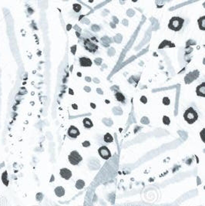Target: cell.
I'll use <instances>...</instances> for the list:
<instances>
[{
  "mask_svg": "<svg viewBox=\"0 0 205 206\" xmlns=\"http://www.w3.org/2000/svg\"><path fill=\"white\" fill-rule=\"evenodd\" d=\"M54 192H55V195L57 197L61 198L65 195V189H64V188H62V186H58V187H56L55 188Z\"/></svg>",
  "mask_w": 205,
  "mask_h": 206,
  "instance_id": "obj_11",
  "label": "cell"
},
{
  "mask_svg": "<svg viewBox=\"0 0 205 206\" xmlns=\"http://www.w3.org/2000/svg\"><path fill=\"white\" fill-rule=\"evenodd\" d=\"M170 99L168 98V97H166V96H165V97H164L163 98V104H164V105H169L170 104Z\"/></svg>",
  "mask_w": 205,
  "mask_h": 206,
  "instance_id": "obj_21",
  "label": "cell"
},
{
  "mask_svg": "<svg viewBox=\"0 0 205 206\" xmlns=\"http://www.w3.org/2000/svg\"><path fill=\"white\" fill-rule=\"evenodd\" d=\"M60 175L62 178L66 179V180H69L72 177V171L67 168H62V169H60Z\"/></svg>",
  "mask_w": 205,
  "mask_h": 206,
  "instance_id": "obj_9",
  "label": "cell"
},
{
  "mask_svg": "<svg viewBox=\"0 0 205 206\" xmlns=\"http://www.w3.org/2000/svg\"><path fill=\"white\" fill-rule=\"evenodd\" d=\"M73 9L76 12H78L81 10V5L80 4H74L73 5Z\"/></svg>",
  "mask_w": 205,
  "mask_h": 206,
  "instance_id": "obj_20",
  "label": "cell"
},
{
  "mask_svg": "<svg viewBox=\"0 0 205 206\" xmlns=\"http://www.w3.org/2000/svg\"><path fill=\"white\" fill-rule=\"evenodd\" d=\"M84 186H85V182H83L82 180H78V181L76 182V187L77 189H82Z\"/></svg>",
  "mask_w": 205,
  "mask_h": 206,
  "instance_id": "obj_17",
  "label": "cell"
},
{
  "mask_svg": "<svg viewBox=\"0 0 205 206\" xmlns=\"http://www.w3.org/2000/svg\"><path fill=\"white\" fill-rule=\"evenodd\" d=\"M184 118L189 124H194L198 119V114L193 107H189L184 114Z\"/></svg>",
  "mask_w": 205,
  "mask_h": 206,
  "instance_id": "obj_2",
  "label": "cell"
},
{
  "mask_svg": "<svg viewBox=\"0 0 205 206\" xmlns=\"http://www.w3.org/2000/svg\"><path fill=\"white\" fill-rule=\"evenodd\" d=\"M82 123H83V125H84V127L86 128H91L93 126V124L92 120L90 119H89V118H84V119H83Z\"/></svg>",
  "mask_w": 205,
  "mask_h": 206,
  "instance_id": "obj_14",
  "label": "cell"
},
{
  "mask_svg": "<svg viewBox=\"0 0 205 206\" xmlns=\"http://www.w3.org/2000/svg\"><path fill=\"white\" fill-rule=\"evenodd\" d=\"M200 136H201L202 141L204 143H205V128H204V129L200 132Z\"/></svg>",
  "mask_w": 205,
  "mask_h": 206,
  "instance_id": "obj_19",
  "label": "cell"
},
{
  "mask_svg": "<svg viewBox=\"0 0 205 206\" xmlns=\"http://www.w3.org/2000/svg\"><path fill=\"white\" fill-rule=\"evenodd\" d=\"M103 140H104L105 142H106V143H112L113 141V136H112V135H111L110 133H106V134L104 135Z\"/></svg>",
  "mask_w": 205,
  "mask_h": 206,
  "instance_id": "obj_16",
  "label": "cell"
},
{
  "mask_svg": "<svg viewBox=\"0 0 205 206\" xmlns=\"http://www.w3.org/2000/svg\"><path fill=\"white\" fill-rule=\"evenodd\" d=\"M69 163L73 165H77L80 162L82 161V158L80 154V153L76 151H73L71 153L69 154V155L68 157Z\"/></svg>",
  "mask_w": 205,
  "mask_h": 206,
  "instance_id": "obj_3",
  "label": "cell"
},
{
  "mask_svg": "<svg viewBox=\"0 0 205 206\" xmlns=\"http://www.w3.org/2000/svg\"><path fill=\"white\" fill-rule=\"evenodd\" d=\"M68 135L70 137H72V138H76V137H77L80 132L79 131V129L77 127H76L75 126H70L69 128L68 129Z\"/></svg>",
  "mask_w": 205,
  "mask_h": 206,
  "instance_id": "obj_7",
  "label": "cell"
},
{
  "mask_svg": "<svg viewBox=\"0 0 205 206\" xmlns=\"http://www.w3.org/2000/svg\"><path fill=\"white\" fill-rule=\"evenodd\" d=\"M80 64L81 67H91L92 66V60L86 57H81L80 58Z\"/></svg>",
  "mask_w": 205,
  "mask_h": 206,
  "instance_id": "obj_10",
  "label": "cell"
},
{
  "mask_svg": "<svg viewBox=\"0 0 205 206\" xmlns=\"http://www.w3.org/2000/svg\"><path fill=\"white\" fill-rule=\"evenodd\" d=\"M115 97H116V99L119 102H121V103H124L125 102V96H124V95L122 93L117 92L116 93H115Z\"/></svg>",
  "mask_w": 205,
  "mask_h": 206,
  "instance_id": "obj_15",
  "label": "cell"
},
{
  "mask_svg": "<svg viewBox=\"0 0 205 206\" xmlns=\"http://www.w3.org/2000/svg\"><path fill=\"white\" fill-rule=\"evenodd\" d=\"M200 75V72L198 71L197 69L193 70L192 72H190L188 74H187L184 77V81L187 84H189V83H192L193 81H194L196 79H197V77Z\"/></svg>",
  "mask_w": 205,
  "mask_h": 206,
  "instance_id": "obj_4",
  "label": "cell"
},
{
  "mask_svg": "<svg viewBox=\"0 0 205 206\" xmlns=\"http://www.w3.org/2000/svg\"><path fill=\"white\" fill-rule=\"evenodd\" d=\"M196 93L198 96L205 97V82L201 83L199 86L196 88Z\"/></svg>",
  "mask_w": 205,
  "mask_h": 206,
  "instance_id": "obj_8",
  "label": "cell"
},
{
  "mask_svg": "<svg viewBox=\"0 0 205 206\" xmlns=\"http://www.w3.org/2000/svg\"><path fill=\"white\" fill-rule=\"evenodd\" d=\"M204 65H205V59L204 60Z\"/></svg>",
  "mask_w": 205,
  "mask_h": 206,
  "instance_id": "obj_24",
  "label": "cell"
},
{
  "mask_svg": "<svg viewBox=\"0 0 205 206\" xmlns=\"http://www.w3.org/2000/svg\"><path fill=\"white\" fill-rule=\"evenodd\" d=\"M98 153L100 154V156L104 160H108L111 157V152L106 146L100 147L98 150Z\"/></svg>",
  "mask_w": 205,
  "mask_h": 206,
  "instance_id": "obj_6",
  "label": "cell"
},
{
  "mask_svg": "<svg viewBox=\"0 0 205 206\" xmlns=\"http://www.w3.org/2000/svg\"><path fill=\"white\" fill-rule=\"evenodd\" d=\"M184 23V19L183 18L174 16L170 19V22L168 23V28L174 31H179L181 30L183 27V25Z\"/></svg>",
  "mask_w": 205,
  "mask_h": 206,
  "instance_id": "obj_1",
  "label": "cell"
},
{
  "mask_svg": "<svg viewBox=\"0 0 205 206\" xmlns=\"http://www.w3.org/2000/svg\"><path fill=\"white\" fill-rule=\"evenodd\" d=\"M169 46V47H175V45L174 43H172L171 42L168 41V40H164L163 43H161L160 45V46L158 47L159 49H161V48H164L165 46Z\"/></svg>",
  "mask_w": 205,
  "mask_h": 206,
  "instance_id": "obj_13",
  "label": "cell"
},
{
  "mask_svg": "<svg viewBox=\"0 0 205 206\" xmlns=\"http://www.w3.org/2000/svg\"><path fill=\"white\" fill-rule=\"evenodd\" d=\"M163 123H164L165 125H169L170 123V118H169L168 117H166V116H164V117H163Z\"/></svg>",
  "mask_w": 205,
  "mask_h": 206,
  "instance_id": "obj_18",
  "label": "cell"
},
{
  "mask_svg": "<svg viewBox=\"0 0 205 206\" xmlns=\"http://www.w3.org/2000/svg\"><path fill=\"white\" fill-rule=\"evenodd\" d=\"M140 101H141L142 103H144V104H146V98L145 97V96H141V98H140Z\"/></svg>",
  "mask_w": 205,
  "mask_h": 206,
  "instance_id": "obj_22",
  "label": "cell"
},
{
  "mask_svg": "<svg viewBox=\"0 0 205 206\" xmlns=\"http://www.w3.org/2000/svg\"><path fill=\"white\" fill-rule=\"evenodd\" d=\"M198 26L201 30L205 31V16H201V18L198 19L197 20Z\"/></svg>",
  "mask_w": 205,
  "mask_h": 206,
  "instance_id": "obj_12",
  "label": "cell"
},
{
  "mask_svg": "<svg viewBox=\"0 0 205 206\" xmlns=\"http://www.w3.org/2000/svg\"><path fill=\"white\" fill-rule=\"evenodd\" d=\"M89 145H90V143H89V141H85V142L82 143V146L83 147H89Z\"/></svg>",
  "mask_w": 205,
  "mask_h": 206,
  "instance_id": "obj_23",
  "label": "cell"
},
{
  "mask_svg": "<svg viewBox=\"0 0 205 206\" xmlns=\"http://www.w3.org/2000/svg\"><path fill=\"white\" fill-rule=\"evenodd\" d=\"M83 45H84V48L90 53H95L98 49V46L94 44L89 39H85L84 42H83Z\"/></svg>",
  "mask_w": 205,
  "mask_h": 206,
  "instance_id": "obj_5",
  "label": "cell"
}]
</instances>
